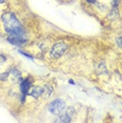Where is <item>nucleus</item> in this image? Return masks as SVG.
<instances>
[{"mask_svg": "<svg viewBox=\"0 0 122 123\" xmlns=\"http://www.w3.org/2000/svg\"><path fill=\"white\" fill-rule=\"evenodd\" d=\"M87 2H90V3H96V0H86Z\"/></svg>", "mask_w": 122, "mask_h": 123, "instance_id": "nucleus-15", "label": "nucleus"}, {"mask_svg": "<svg viewBox=\"0 0 122 123\" xmlns=\"http://www.w3.org/2000/svg\"><path fill=\"white\" fill-rule=\"evenodd\" d=\"M5 60H6V57H5L4 55H1V54H0V64L3 63Z\"/></svg>", "mask_w": 122, "mask_h": 123, "instance_id": "nucleus-14", "label": "nucleus"}, {"mask_svg": "<svg viewBox=\"0 0 122 123\" xmlns=\"http://www.w3.org/2000/svg\"><path fill=\"white\" fill-rule=\"evenodd\" d=\"M5 1H6V0H0V3H4Z\"/></svg>", "mask_w": 122, "mask_h": 123, "instance_id": "nucleus-17", "label": "nucleus"}, {"mask_svg": "<svg viewBox=\"0 0 122 123\" xmlns=\"http://www.w3.org/2000/svg\"><path fill=\"white\" fill-rule=\"evenodd\" d=\"M1 20H2V23H3L5 32L7 34L24 38L25 33H24L23 27H22L20 21L16 18V16L13 13H11V12L4 13L1 16Z\"/></svg>", "mask_w": 122, "mask_h": 123, "instance_id": "nucleus-1", "label": "nucleus"}, {"mask_svg": "<svg viewBox=\"0 0 122 123\" xmlns=\"http://www.w3.org/2000/svg\"><path fill=\"white\" fill-rule=\"evenodd\" d=\"M43 94V87H40V86H34V87L30 88L29 92H27V95L29 96H32L33 98H39L41 95Z\"/></svg>", "mask_w": 122, "mask_h": 123, "instance_id": "nucleus-7", "label": "nucleus"}, {"mask_svg": "<svg viewBox=\"0 0 122 123\" xmlns=\"http://www.w3.org/2000/svg\"><path fill=\"white\" fill-rule=\"evenodd\" d=\"M116 42H117L118 46L122 47V37H119V38H117V39H116Z\"/></svg>", "mask_w": 122, "mask_h": 123, "instance_id": "nucleus-12", "label": "nucleus"}, {"mask_svg": "<svg viewBox=\"0 0 122 123\" xmlns=\"http://www.w3.org/2000/svg\"><path fill=\"white\" fill-rule=\"evenodd\" d=\"M67 47L68 46L66 45L64 42L56 43L54 46L52 47L51 53H49V56H51L52 58H59V57H61V56H62L66 52Z\"/></svg>", "mask_w": 122, "mask_h": 123, "instance_id": "nucleus-3", "label": "nucleus"}, {"mask_svg": "<svg viewBox=\"0 0 122 123\" xmlns=\"http://www.w3.org/2000/svg\"><path fill=\"white\" fill-rule=\"evenodd\" d=\"M75 113L74 108L73 107H70L67 110V111L64 114H59V117H58V119L55 120V122H62V123H68L72 121V115Z\"/></svg>", "mask_w": 122, "mask_h": 123, "instance_id": "nucleus-4", "label": "nucleus"}, {"mask_svg": "<svg viewBox=\"0 0 122 123\" xmlns=\"http://www.w3.org/2000/svg\"><path fill=\"white\" fill-rule=\"evenodd\" d=\"M30 87V81L29 79L23 80L22 82H20V91L22 93V102H24V98L27 95V92Z\"/></svg>", "mask_w": 122, "mask_h": 123, "instance_id": "nucleus-6", "label": "nucleus"}, {"mask_svg": "<svg viewBox=\"0 0 122 123\" xmlns=\"http://www.w3.org/2000/svg\"><path fill=\"white\" fill-rule=\"evenodd\" d=\"M7 41H9L10 43L14 44V45H18V46H22L27 42V40L25 38L17 37V36H12V35H11L10 37H7Z\"/></svg>", "mask_w": 122, "mask_h": 123, "instance_id": "nucleus-5", "label": "nucleus"}, {"mask_svg": "<svg viewBox=\"0 0 122 123\" xmlns=\"http://www.w3.org/2000/svg\"><path fill=\"white\" fill-rule=\"evenodd\" d=\"M18 52H19V54H21V55L25 56L26 58H30V60H33V59H34V58H33V57H32V56H30V54H27V53H25V52H23V51H18Z\"/></svg>", "mask_w": 122, "mask_h": 123, "instance_id": "nucleus-11", "label": "nucleus"}, {"mask_svg": "<svg viewBox=\"0 0 122 123\" xmlns=\"http://www.w3.org/2000/svg\"><path fill=\"white\" fill-rule=\"evenodd\" d=\"M68 82H70V83H71V84H73V85L75 84V82H74V81H73V80H70V81H68Z\"/></svg>", "mask_w": 122, "mask_h": 123, "instance_id": "nucleus-16", "label": "nucleus"}, {"mask_svg": "<svg viewBox=\"0 0 122 123\" xmlns=\"http://www.w3.org/2000/svg\"><path fill=\"white\" fill-rule=\"evenodd\" d=\"M9 75H10L9 72L1 73V74H0V80H1V81H6L7 80V77H9Z\"/></svg>", "mask_w": 122, "mask_h": 123, "instance_id": "nucleus-10", "label": "nucleus"}, {"mask_svg": "<svg viewBox=\"0 0 122 123\" xmlns=\"http://www.w3.org/2000/svg\"><path fill=\"white\" fill-rule=\"evenodd\" d=\"M66 110V104L62 99H56L49 105V111L54 115H59Z\"/></svg>", "mask_w": 122, "mask_h": 123, "instance_id": "nucleus-2", "label": "nucleus"}, {"mask_svg": "<svg viewBox=\"0 0 122 123\" xmlns=\"http://www.w3.org/2000/svg\"><path fill=\"white\" fill-rule=\"evenodd\" d=\"M119 2H120V0H113V4H112V6H113V7H117V6H118V4H119Z\"/></svg>", "mask_w": 122, "mask_h": 123, "instance_id": "nucleus-13", "label": "nucleus"}, {"mask_svg": "<svg viewBox=\"0 0 122 123\" xmlns=\"http://www.w3.org/2000/svg\"><path fill=\"white\" fill-rule=\"evenodd\" d=\"M118 15H119V13H118L117 7H113L112 11H110V14H109V18L110 19H115V18L118 17Z\"/></svg>", "mask_w": 122, "mask_h": 123, "instance_id": "nucleus-8", "label": "nucleus"}, {"mask_svg": "<svg viewBox=\"0 0 122 123\" xmlns=\"http://www.w3.org/2000/svg\"><path fill=\"white\" fill-rule=\"evenodd\" d=\"M10 74L13 75V76L15 77L16 79H20V80H21V73L19 72L18 69H15V68L11 69V71H10Z\"/></svg>", "mask_w": 122, "mask_h": 123, "instance_id": "nucleus-9", "label": "nucleus"}]
</instances>
